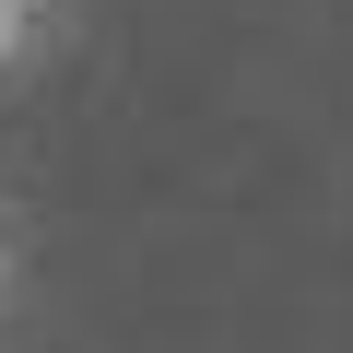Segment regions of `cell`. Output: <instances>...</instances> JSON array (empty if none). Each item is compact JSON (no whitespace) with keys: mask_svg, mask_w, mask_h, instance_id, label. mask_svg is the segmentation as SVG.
<instances>
[{"mask_svg":"<svg viewBox=\"0 0 353 353\" xmlns=\"http://www.w3.org/2000/svg\"><path fill=\"white\" fill-rule=\"evenodd\" d=\"M48 48V0H0V83H24Z\"/></svg>","mask_w":353,"mask_h":353,"instance_id":"1","label":"cell"},{"mask_svg":"<svg viewBox=\"0 0 353 353\" xmlns=\"http://www.w3.org/2000/svg\"><path fill=\"white\" fill-rule=\"evenodd\" d=\"M12 271H24V259H12V224H0V306H12Z\"/></svg>","mask_w":353,"mask_h":353,"instance_id":"2","label":"cell"}]
</instances>
